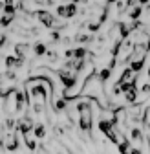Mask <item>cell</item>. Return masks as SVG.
I'll list each match as a JSON object with an SVG mask.
<instances>
[{
  "mask_svg": "<svg viewBox=\"0 0 150 154\" xmlns=\"http://www.w3.org/2000/svg\"><path fill=\"white\" fill-rule=\"evenodd\" d=\"M29 50H31L29 44H16V46H15V55L20 57V59L24 61V59H26V53H28Z\"/></svg>",
  "mask_w": 150,
  "mask_h": 154,
  "instance_id": "obj_7",
  "label": "cell"
},
{
  "mask_svg": "<svg viewBox=\"0 0 150 154\" xmlns=\"http://www.w3.org/2000/svg\"><path fill=\"white\" fill-rule=\"evenodd\" d=\"M75 41L81 42V44H86V42H92L93 41V37L88 35V33H79V35H75Z\"/></svg>",
  "mask_w": 150,
  "mask_h": 154,
  "instance_id": "obj_15",
  "label": "cell"
},
{
  "mask_svg": "<svg viewBox=\"0 0 150 154\" xmlns=\"http://www.w3.org/2000/svg\"><path fill=\"white\" fill-rule=\"evenodd\" d=\"M2 8H4V13L6 15H15L16 13V6L15 4H4Z\"/></svg>",
  "mask_w": 150,
  "mask_h": 154,
  "instance_id": "obj_19",
  "label": "cell"
},
{
  "mask_svg": "<svg viewBox=\"0 0 150 154\" xmlns=\"http://www.w3.org/2000/svg\"><path fill=\"white\" fill-rule=\"evenodd\" d=\"M53 2H55V0H46V4H48V6H51Z\"/></svg>",
  "mask_w": 150,
  "mask_h": 154,
  "instance_id": "obj_27",
  "label": "cell"
},
{
  "mask_svg": "<svg viewBox=\"0 0 150 154\" xmlns=\"http://www.w3.org/2000/svg\"><path fill=\"white\" fill-rule=\"evenodd\" d=\"M31 17L33 18H37L44 28H50V29H61V28H64L57 18H55L50 11H44V9H39V11H31Z\"/></svg>",
  "mask_w": 150,
  "mask_h": 154,
  "instance_id": "obj_2",
  "label": "cell"
},
{
  "mask_svg": "<svg viewBox=\"0 0 150 154\" xmlns=\"http://www.w3.org/2000/svg\"><path fill=\"white\" fill-rule=\"evenodd\" d=\"M50 37H51V38H50L51 42H61V41H62V38H61V35H59V31H57V29H55V31H51V35H50Z\"/></svg>",
  "mask_w": 150,
  "mask_h": 154,
  "instance_id": "obj_21",
  "label": "cell"
},
{
  "mask_svg": "<svg viewBox=\"0 0 150 154\" xmlns=\"http://www.w3.org/2000/svg\"><path fill=\"white\" fill-rule=\"evenodd\" d=\"M77 112H79V127L81 130L84 132H90L92 130V125H93V112H92V103L88 101H81L77 103Z\"/></svg>",
  "mask_w": 150,
  "mask_h": 154,
  "instance_id": "obj_1",
  "label": "cell"
},
{
  "mask_svg": "<svg viewBox=\"0 0 150 154\" xmlns=\"http://www.w3.org/2000/svg\"><path fill=\"white\" fill-rule=\"evenodd\" d=\"M117 2V0H108V4H116Z\"/></svg>",
  "mask_w": 150,
  "mask_h": 154,
  "instance_id": "obj_28",
  "label": "cell"
},
{
  "mask_svg": "<svg viewBox=\"0 0 150 154\" xmlns=\"http://www.w3.org/2000/svg\"><path fill=\"white\" fill-rule=\"evenodd\" d=\"M22 138H24V141H26V145H28V149L29 150H37V143H35V134H33V130H29V132H24L22 134Z\"/></svg>",
  "mask_w": 150,
  "mask_h": 154,
  "instance_id": "obj_3",
  "label": "cell"
},
{
  "mask_svg": "<svg viewBox=\"0 0 150 154\" xmlns=\"http://www.w3.org/2000/svg\"><path fill=\"white\" fill-rule=\"evenodd\" d=\"M46 55H48V61H50V63H55V61H57V57H59L57 51H48Z\"/></svg>",
  "mask_w": 150,
  "mask_h": 154,
  "instance_id": "obj_22",
  "label": "cell"
},
{
  "mask_svg": "<svg viewBox=\"0 0 150 154\" xmlns=\"http://www.w3.org/2000/svg\"><path fill=\"white\" fill-rule=\"evenodd\" d=\"M124 99L128 103H137V88H132V90L124 92Z\"/></svg>",
  "mask_w": 150,
  "mask_h": 154,
  "instance_id": "obj_11",
  "label": "cell"
},
{
  "mask_svg": "<svg viewBox=\"0 0 150 154\" xmlns=\"http://www.w3.org/2000/svg\"><path fill=\"white\" fill-rule=\"evenodd\" d=\"M130 138H132V141H136V143H143L146 138L143 136V132L137 128V127H134V128H130Z\"/></svg>",
  "mask_w": 150,
  "mask_h": 154,
  "instance_id": "obj_8",
  "label": "cell"
},
{
  "mask_svg": "<svg viewBox=\"0 0 150 154\" xmlns=\"http://www.w3.org/2000/svg\"><path fill=\"white\" fill-rule=\"evenodd\" d=\"M137 4H139V0H128V2H126L128 8H134V6H137Z\"/></svg>",
  "mask_w": 150,
  "mask_h": 154,
  "instance_id": "obj_24",
  "label": "cell"
},
{
  "mask_svg": "<svg viewBox=\"0 0 150 154\" xmlns=\"http://www.w3.org/2000/svg\"><path fill=\"white\" fill-rule=\"evenodd\" d=\"M141 13H143V8H141V6L137 4L136 8H132V9H130V11H128V17H130V18H132V20H137V18L141 17Z\"/></svg>",
  "mask_w": 150,
  "mask_h": 154,
  "instance_id": "obj_12",
  "label": "cell"
},
{
  "mask_svg": "<svg viewBox=\"0 0 150 154\" xmlns=\"http://www.w3.org/2000/svg\"><path fill=\"white\" fill-rule=\"evenodd\" d=\"M53 110H57V112H62V110H66V97L62 99V97H59L57 101L53 103Z\"/></svg>",
  "mask_w": 150,
  "mask_h": 154,
  "instance_id": "obj_16",
  "label": "cell"
},
{
  "mask_svg": "<svg viewBox=\"0 0 150 154\" xmlns=\"http://www.w3.org/2000/svg\"><path fill=\"white\" fill-rule=\"evenodd\" d=\"M148 77H150V66H148Z\"/></svg>",
  "mask_w": 150,
  "mask_h": 154,
  "instance_id": "obj_29",
  "label": "cell"
},
{
  "mask_svg": "<svg viewBox=\"0 0 150 154\" xmlns=\"http://www.w3.org/2000/svg\"><path fill=\"white\" fill-rule=\"evenodd\" d=\"M71 2H75V4H86L88 0H71Z\"/></svg>",
  "mask_w": 150,
  "mask_h": 154,
  "instance_id": "obj_25",
  "label": "cell"
},
{
  "mask_svg": "<svg viewBox=\"0 0 150 154\" xmlns=\"http://www.w3.org/2000/svg\"><path fill=\"white\" fill-rule=\"evenodd\" d=\"M86 55H88L86 48H75V59H84Z\"/></svg>",
  "mask_w": 150,
  "mask_h": 154,
  "instance_id": "obj_20",
  "label": "cell"
},
{
  "mask_svg": "<svg viewBox=\"0 0 150 154\" xmlns=\"http://www.w3.org/2000/svg\"><path fill=\"white\" fill-rule=\"evenodd\" d=\"M79 4H75V2H71V4H68L66 6V18H71V17H75V15H77V8Z\"/></svg>",
  "mask_w": 150,
  "mask_h": 154,
  "instance_id": "obj_13",
  "label": "cell"
},
{
  "mask_svg": "<svg viewBox=\"0 0 150 154\" xmlns=\"http://www.w3.org/2000/svg\"><path fill=\"white\" fill-rule=\"evenodd\" d=\"M134 73H136V72L130 68V66H128V68H124V70H123V73L119 75V81H117V83H128V81H134V79H136Z\"/></svg>",
  "mask_w": 150,
  "mask_h": 154,
  "instance_id": "obj_4",
  "label": "cell"
},
{
  "mask_svg": "<svg viewBox=\"0 0 150 154\" xmlns=\"http://www.w3.org/2000/svg\"><path fill=\"white\" fill-rule=\"evenodd\" d=\"M97 127H99V130L106 136V134H108L112 128H114V121H112V119H104V118H103V119L99 121V125H97Z\"/></svg>",
  "mask_w": 150,
  "mask_h": 154,
  "instance_id": "obj_6",
  "label": "cell"
},
{
  "mask_svg": "<svg viewBox=\"0 0 150 154\" xmlns=\"http://www.w3.org/2000/svg\"><path fill=\"white\" fill-rule=\"evenodd\" d=\"M33 134L37 136V140H44L46 138V127L42 123H37L35 128H33Z\"/></svg>",
  "mask_w": 150,
  "mask_h": 154,
  "instance_id": "obj_10",
  "label": "cell"
},
{
  "mask_svg": "<svg viewBox=\"0 0 150 154\" xmlns=\"http://www.w3.org/2000/svg\"><path fill=\"white\" fill-rule=\"evenodd\" d=\"M143 64H145V59H132V61H130V68H132L136 73H137V72H141Z\"/></svg>",
  "mask_w": 150,
  "mask_h": 154,
  "instance_id": "obj_14",
  "label": "cell"
},
{
  "mask_svg": "<svg viewBox=\"0 0 150 154\" xmlns=\"http://www.w3.org/2000/svg\"><path fill=\"white\" fill-rule=\"evenodd\" d=\"M148 2H150V0H139V4H141V6H145V4H148Z\"/></svg>",
  "mask_w": 150,
  "mask_h": 154,
  "instance_id": "obj_26",
  "label": "cell"
},
{
  "mask_svg": "<svg viewBox=\"0 0 150 154\" xmlns=\"http://www.w3.org/2000/svg\"><path fill=\"white\" fill-rule=\"evenodd\" d=\"M112 70H114V68H110V66H108V68H103V70L99 72V79H101L103 83H106V81H108V77H110Z\"/></svg>",
  "mask_w": 150,
  "mask_h": 154,
  "instance_id": "obj_17",
  "label": "cell"
},
{
  "mask_svg": "<svg viewBox=\"0 0 150 154\" xmlns=\"http://www.w3.org/2000/svg\"><path fill=\"white\" fill-rule=\"evenodd\" d=\"M31 51H33L35 57H44V55L48 53V46H46L44 42H37V44L31 48Z\"/></svg>",
  "mask_w": 150,
  "mask_h": 154,
  "instance_id": "obj_5",
  "label": "cell"
},
{
  "mask_svg": "<svg viewBox=\"0 0 150 154\" xmlns=\"http://www.w3.org/2000/svg\"><path fill=\"white\" fill-rule=\"evenodd\" d=\"M57 15H59V17H62V18L66 17V6H64V4H61V6L57 8Z\"/></svg>",
  "mask_w": 150,
  "mask_h": 154,
  "instance_id": "obj_23",
  "label": "cell"
},
{
  "mask_svg": "<svg viewBox=\"0 0 150 154\" xmlns=\"http://www.w3.org/2000/svg\"><path fill=\"white\" fill-rule=\"evenodd\" d=\"M22 63H24V61L20 59V57H16V55H15V57H6V66H8V68H20Z\"/></svg>",
  "mask_w": 150,
  "mask_h": 154,
  "instance_id": "obj_9",
  "label": "cell"
},
{
  "mask_svg": "<svg viewBox=\"0 0 150 154\" xmlns=\"http://www.w3.org/2000/svg\"><path fill=\"white\" fill-rule=\"evenodd\" d=\"M13 17L15 15H2V20H0V22H2V28H9L11 26V22H13Z\"/></svg>",
  "mask_w": 150,
  "mask_h": 154,
  "instance_id": "obj_18",
  "label": "cell"
}]
</instances>
